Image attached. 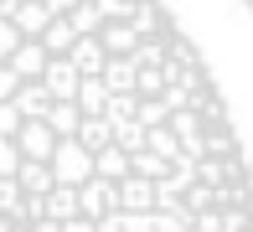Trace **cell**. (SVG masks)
I'll use <instances>...</instances> for the list:
<instances>
[{
	"label": "cell",
	"mask_w": 253,
	"mask_h": 232,
	"mask_svg": "<svg viewBox=\"0 0 253 232\" xmlns=\"http://www.w3.org/2000/svg\"><path fill=\"white\" fill-rule=\"evenodd\" d=\"M248 5H253V0H248Z\"/></svg>",
	"instance_id": "obj_2"
},
{
	"label": "cell",
	"mask_w": 253,
	"mask_h": 232,
	"mask_svg": "<svg viewBox=\"0 0 253 232\" xmlns=\"http://www.w3.org/2000/svg\"><path fill=\"white\" fill-rule=\"evenodd\" d=\"M176 109L227 119L160 0H0V232H197Z\"/></svg>",
	"instance_id": "obj_1"
}]
</instances>
